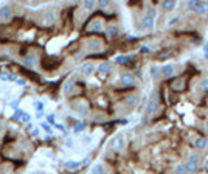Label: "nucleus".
<instances>
[{
  "label": "nucleus",
  "instance_id": "nucleus-1",
  "mask_svg": "<svg viewBox=\"0 0 208 174\" xmlns=\"http://www.w3.org/2000/svg\"><path fill=\"white\" fill-rule=\"evenodd\" d=\"M154 20H155V9H149L141 19L140 28L141 30H151L154 26Z\"/></svg>",
  "mask_w": 208,
  "mask_h": 174
},
{
  "label": "nucleus",
  "instance_id": "nucleus-2",
  "mask_svg": "<svg viewBox=\"0 0 208 174\" xmlns=\"http://www.w3.org/2000/svg\"><path fill=\"white\" fill-rule=\"evenodd\" d=\"M185 166H186L188 174H190V172H196L197 168H199V154H197V152H193V154L190 155V159H188V162L185 163Z\"/></svg>",
  "mask_w": 208,
  "mask_h": 174
},
{
  "label": "nucleus",
  "instance_id": "nucleus-3",
  "mask_svg": "<svg viewBox=\"0 0 208 174\" xmlns=\"http://www.w3.org/2000/svg\"><path fill=\"white\" fill-rule=\"evenodd\" d=\"M126 145V138L123 135H116L115 138L110 140V148H113L115 151H121Z\"/></svg>",
  "mask_w": 208,
  "mask_h": 174
},
{
  "label": "nucleus",
  "instance_id": "nucleus-4",
  "mask_svg": "<svg viewBox=\"0 0 208 174\" xmlns=\"http://www.w3.org/2000/svg\"><path fill=\"white\" fill-rule=\"evenodd\" d=\"M174 73H176V65L174 64H163L160 67V75H163L166 78L174 76Z\"/></svg>",
  "mask_w": 208,
  "mask_h": 174
},
{
  "label": "nucleus",
  "instance_id": "nucleus-5",
  "mask_svg": "<svg viewBox=\"0 0 208 174\" xmlns=\"http://www.w3.org/2000/svg\"><path fill=\"white\" fill-rule=\"evenodd\" d=\"M101 47H102V44H101V41L98 37L89 39V42H87V50L89 51H98V50H101Z\"/></svg>",
  "mask_w": 208,
  "mask_h": 174
},
{
  "label": "nucleus",
  "instance_id": "nucleus-6",
  "mask_svg": "<svg viewBox=\"0 0 208 174\" xmlns=\"http://www.w3.org/2000/svg\"><path fill=\"white\" fill-rule=\"evenodd\" d=\"M102 26H104L102 20L96 17V19H93L92 22L89 23V26H87V30H89V31H95V33H96V31H101V30H102Z\"/></svg>",
  "mask_w": 208,
  "mask_h": 174
},
{
  "label": "nucleus",
  "instance_id": "nucleus-7",
  "mask_svg": "<svg viewBox=\"0 0 208 174\" xmlns=\"http://www.w3.org/2000/svg\"><path fill=\"white\" fill-rule=\"evenodd\" d=\"M112 72V64H109V62H101L99 65H98V73L101 75V76H106V75H109Z\"/></svg>",
  "mask_w": 208,
  "mask_h": 174
},
{
  "label": "nucleus",
  "instance_id": "nucleus-8",
  "mask_svg": "<svg viewBox=\"0 0 208 174\" xmlns=\"http://www.w3.org/2000/svg\"><path fill=\"white\" fill-rule=\"evenodd\" d=\"M93 72H95V65H93L92 62H84V64L81 65V73H82V75L90 76Z\"/></svg>",
  "mask_w": 208,
  "mask_h": 174
},
{
  "label": "nucleus",
  "instance_id": "nucleus-9",
  "mask_svg": "<svg viewBox=\"0 0 208 174\" xmlns=\"http://www.w3.org/2000/svg\"><path fill=\"white\" fill-rule=\"evenodd\" d=\"M157 109H159V101H157V98H151L149 103H148V106H146V114L151 115V114H154Z\"/></svg>",
  "mask_w": 208,
  "mask_h": 174
},
{
  "label": "nucleus",
  "instance_id": "nucleus-10",
  "mask_svg": "<svg viewBox=\"0 0 208 174\" xmlns=\"http://www.w3.org/2000/svg\"><path fill=\"white\" fill-rule=\"evenodd\" d=\"M11 14H12L11 6H8V5H3L2 8H0V19H2V20H6V19H9V17H11Z\"/></svg>",
  "mask_w": 208,
  "mask_h": 174
},
{
  "label": "nucleus",
  "instance_id": "nucleus-11",
  "mask_svg": "<svg viewBox=\"0 0 208 174\" xmlns=\"http://www.w3.org/2000/svg\"><path fill=\"white\" fill-rule=\"evenodd\" d=\"M134 81H135V78H134L132 73H124V75L121 76V84H123V86H132Z\"/></svg>",
  "mask_w": 208,
  "mask_h": 174
},
{
  "label": "nucleus",
  "instance_id": "nucleus-12",
  "mask_svg": "<svg viewBox=\"0 0 208 174\" xmlns=\"http://www.w3.org/2000/svg\"><path fill=\"white\" fill-rule=\"evenodd\" d=\"M206 9H208V3H206V2H197L193 11L196 12V14H203Z\"/></svg>",
  "mask_w": 208,
  "mask_h": 174
},
{
  "label": "nucleus",
  "instance_id": "nucleus-13",
  "mask_svg": "<svg viewBox=\"0 0 208 174\" xmlns=\"http://www.w3.org/2000/svg\"><path fill=\"white\" fill-rule=\"evenodd\" d=\"M194 146H196L197 149H205L208 146V140L205 137H197L196 140H194Z\"/></svg>",
  "mask_w": 208,
  "mask_h": 174
},
{
  "label": "nucleus",
  "instance_id": "nucleus-14",
  "mask_svg": "<svg viewBox=\"0 0 208 174\" xmlns=\"http://www.w3.org/2000/svg\"><path fill=\"white\" fill-rule=\"evenodd\" d=\"M22 62H23L25 67H34L36 65V58L33 55H25L23 59H22Z\"/></svg>",
  "mask_w": 208,
  "mask_h": 174
},
{
  "label": "nucleus",
  "instance_id": "nucleus-15",
  "mask_svg": "<svg viewBox=\"0 0 208 174\" xmlns=\"http://www.w3.org/2000/svg\"><path fill=\"white\" fill-rule=\"evenodd\" d=\"M162 6H163L165 11H173V9L177 6V2H174V0H169V2H163Z\"/></svg>",
  "mask_w": 208,
  "mask_h": 174
},
{
  "label": "nucleus",
  "instance_id": "nucleus-16",
  "mask_svg": "<svg viewBox=\"0 0 208 174\" xmlns=\"http://www.w3.org/2000/svg\"><path fill=\"white\" fill-rule=\"evenodd\" d=\"M104 172V166L102 163H95L92 166V169H90V174H102Z\"/></svg>",
  "mask_w": 208,
  "mask_h": 174
},
{
  "label": "nucleus",
  "instance_id": "nucleus-17",
  "mask_svg": "<svg viewBox=\"0 0 208 174\" xmlns=\"http://www.w3.org/2000/svg\"><path fill=\"white\" fill-rule=\"evenodd\" d=\"M116 33H118V26L116 25H109L107 26V37H115L116 36Z\"/></svg>",
  "mask_w": 208,
  "mask_h": 174
},
{
  "label": "nucleus",
  "instance_id": "nucleus-18",
  "mask_svg": "<svg viewBox=\"0 0 208 174\" xmlns=\"http://www.w3.org/2000/svg\"><path fill=\"white\" fill-rule=\"evenodd\" d=\"M79 166H81V162H76V160H69L65 163V168H69V169H78Z\"/></svg>",
  "mask_w": 208,
  "mask_h": 174
},
{
  "label": "nucleus",
  "instance_id": "nucleus-19",
  "mask_svg": "<svg viewBox=\"0 0 208 174\" xmlns=\"http://www.w3.org/2000/svg\"><path fill=\"white\" fill-rule=\"evenodd\" d=\"M176 174H188L185 163H177L176 165Z\"/></svg>",
  "mask_w": 208,
  "mask_h": 174
},
{
  "label": "nucleus",
  "instance_id": "nucleus-20",
  "mask_svg": "<svg viewBox=\"0 0 208 174\" xmlns=\"http://www.w3.org/2000/svg\"><path fill=\"white\" fill-rule=\"evenodd\" d=\"M149 72H151V76H152V78H159V76H160V67L152 65Z\"/></svg>",
  "mask_w": 208,
  "mask_h": 174
},
{
  "label": "nucleus",
  "instance_id": "nucleus-21",
  "mask_svg": "<svg viewBox=\"0 0 208 174\" xmlns=\"http://www.w3.org/2000/svg\"><path fill=\"white\" fill-rule=\"evenodd\" d=\"M82 6L86 9H93L96 6V2H92V0H87V2H82Z\"/></svg>",
  "mask_w": 208,
  "mask_h": 174
},
{
  "label": "nucleus",
  "instance_id": "nucleus-22",
  "mask_svg": "<svg viewBox=\"0 0 208 174\" xmlns=\"http://www.w3.org/2000/svg\"><path fill=\"white\" fill-rule=\"evenodd\" d=\"M33 106H34L36 112H44V103H42V101H34Z\"/></svg>",
  "mask_w": 208,
  "mask_h": 174
},
{
  "label": "nucleus",
  "instance_id": "nucleus-23",
  "mask_svg": "<svg viewBox=\"0 0 208 174\" xmlns=\"http://www.w3.org/2000/svg\"><path fill=\"white\" fill-rule=\"evenodd\" d=\"M72 87H73V79H70V81H67V83H65V86H64V92L69 93V92L72 90Z\"/></svg>",
  "mask_w": 208,
  "mask_h": 174
},
{
  "label": "nucleus",
  "instance_id": "nucleus-24",
  "mask_svg": "<svg viewBox=\"0 0 208 174\" xmlns=\"http://www.w3.org/2000/svg\"><path fill=\"white\" fill-rule=\"evenodd\" d=\"M126 101H127V104H135V101H137V95H129L127 98H126Z\"/></svg>",
  "mask_w": 208,
  "mask_h": 174
},
{
  "label": "nucleus",
  "instance_id": "nucleus-25",
  "mask_svg": "<svg viewBox=\"0 0 208 174\" xmlns=\"http://www.w3.org/2000/svg\"><path fill=\"white\" fill-rule=\"evenodd\" d=\"M84 128H86L84 123H78V125L73 128V132H81V131H84Z\"/></svg>",
  "mask_w": 208,
  "mask_h": 174
},
{
  "label": "nucleus",
  "instance_id": "nucleus-26",
  "mask_svg": "<svg viewBox=\"0 0 208 174\" xmlns=\"http://www.w3.org/2000/svg\"><path fill=\"white\" fill-rule=\"evenodd\" d=\"M20 120H22L23 123H30V120H31V117H30V115H28L27 112H23V114H22V117H20Z\"/></svg>",
  "mask_w": 208,
  "mask_h": 174
},
{
  "label": "nucleus",
  "instance_id": "nucleus-27",
  "mask_svg": "<svg viewBox=\"0 0 208 174\" xmlns=\"http://www.w3.org/2000/svg\"><path fill=\"white\" fill-rule=\"evenodd\" d=\"M196 3H197V0H190V2H186V8L188 9H194Z\"/></svg>",
  "mask_w": 208,
  "mask_h": 174
},
{
  "label": "nucleus",
  "instance_id": "nucleus-28",
  "mask_svg": "<svg viewBox=\"0 0 208 174\" xmlns=\"http://www.w3.org/2000/svg\"><path fill=\"white\" fill-rule=\"evenodd\" d=\"M202 89H203L205 92H208V76L202 79Z\"/></svg>",
  "mask_w": 208,
  "mask_h": 174
},
{
  "label": "nucleus",
  "instance_id": "nucleus-29",
  "mask_svg": "<svg viewBox=\"0 0 208 174\" xmlns=\"http://www.w3.org/2000/svg\"><path fill=\"white\" fill-rule=\"evenodd\" d=\"M22 114H23V111H20V109H17V111L14 112V115H12V118H14V120H20V117H22Z\"/></svg>",
  "mask_w": 208,
  "mask_h": 174
},
{
  "label": "nucleus",
  "instance_id": "nucleus-30",
  "mask_svg": "<svg viewBox=\"0 0 208 174\" xmlns=\"http://www.w3.org/2000/svg\"><path fill=\"white\" fill-rule=\"evenodd\" d=\"M129 61V58H126V56H118V58H115V62H127Z\"/></svg>",
  "mask_w": 208,
  "mask_h": 174
},
{
  "label": "nucleus",
  "instance_id": "nucleus-31",
  "mask_svg": "<svg viewBox=\"0 0 208 174\" xmlns=\"http://www.w3.org/2000/svg\"><path fill=\"white\" fill-rule=\"evenodd\" d=\"M9 106H11L12 109H16V111H17V107H19V100H14V101H11V103H9Z\"/></svg>",
  "mask_w": 208,
  "mask_h": 174
},
{
  "label": "nucleus",
  "instance_id": "nucleus-32",
  "mask_svg": "<svg viewBox=\"0 0 208 174\" xmlns=\"http://www.w3.org/2000/svg\"><path fill=\"white\" fill-rule=\"evenodd\" d=\"M99 8H107L109 6V2H106V0H102V2H98Z\"/></svg>",
  "mask_w": 208,
  "mask_h": 174
},
{
  "label": "nucleus",
  "instance_id": "nucleus-33",
  "mask_svg": "<svg viewBox=\"0 0 208 174\" xmlns=\"http://www.w3.org/2000/svg\"><path fill=\"white\" fill-rule=\"evenodd\" d=\"M182 86H183V83H182V81H176V83L173 84V89L177 90V87H182Z\"/></svg>",
  "mask_w": 208,
  "mask_h": 174
},
{
  "label": "nucleus",
  "instance_id": "nucleus-34",
  "mask_svg": "<svg viewBox=\"0 0 208 174\" xmlns=\"http://www.w3.org/2000/svg\"><path fill=\"white\" fill-rule=\"evenodd\" d=\"M41 126H42V128H44L47 132H51V128H50V125H48V123H42Z\"/></svg>",
  "mask_w": 208,
  "mask_h": 174
},
{
  "label": "nucleus",
  "instance_id": "nucleus-35",
  "mask_svg": "<svg viewBox=\"0 0 208 174\" xmlns=\"http://www.w3.org/2000/svg\"><path fill=\"white\" fill-rule=\"evenodd\" d=\"M19 86H25V84H27V81H25V79H22V78H17V81H16Z\"/></svg>",
  "mask_w": 208,
  "mask_h": 174
},
{
  "label": "nucleus",
  "instance_id": "nucleus-36",
  "mask_svg": "<svg viewBox=\"0 0 208 174\" xmlns=\"http://www.w3.org/2000/svg\"><path fill=\"white\" fill-rule=\"evenodd\" d=\"M47 121H48V123H55V117H53V115H48V117H47Z\"/></svg>",
  "mask_w": 208,
  "mask_h": 174
},
{
  "label": "nucleus",
  "instance_id": "nucleus-37",
  "mask_svg": "<svg viewBox=\"0 0 208 174\" xmlns=\"http://www.w3.org/2000/svg\"><path fill=\"white\" fill-rule=\"evenodd\" d=\"M25 129H27V131H31V129H33V125H31V121L25 125Z\"/></svg>",
  "mask_w": 208,
  "mask_h": 174
},
{
  "label": "nucleus",
  "instance_id": "nucleus-38",
  "mask_svg": "<svg viewBox=\"0 0 208 174\" xmlns=\"http://www.w3.org/2000/svg\"><path fill=\"white\" fill-rule=\"evenodd\" d=\"M65 145L69 146V148H72V146H73V140H70V138H69V140H65Z\"/></svg>",
  "mask_w": 208,
  "mask_h": 174
},
{
  "label": "nucleus",
  "instance_id": "nucleus-39",
  "mask_svg": "<svg viewBox=\"0 0 208 174\" xmlns=\"http://www.w3.org/2000/svg\"><path fill=\"white\" fill-rule=\"evenodd\" d=\"M203 48H205V55H206V58H208V44H205Z\"/></svg>",
  "mask_w": 208,
  "mask_h": 174
},
{
  "label": "nucleus",
  "instance_id": "nucleus-40",
  "mask_svg": "<svg viewBox=\"0 0 208 174\" xmlns=\"http://www.w3.org/2000/svg\"><path fill=\"white\" fill-rule=\"evenodd\" d=\"M31 134H33V135H39V129H33Z\"/></svg>",
  "mask_w": 208,
  "mask_h": 174
},
{
  "label": "nucleus",
  "instance_id": "nucleus-41",
  "mask_svg": "<svg viewBox=\"0 0 208 174\" xmlns=\"http://www.w3.org/2000/svg\"><path fill=\"white\" fill-rule=\"evenodd\" d=\"M42 115H44V112H36V117H37V118H41Z\"/></svg>",
  "mask_w": 208,
  "mask_h": 174
},
{
  "label": "nucleus",
  "instance_id": "nucleus-42",
  "mask_svg": "<svg viewBox=\"0 0 208 174\" xmlns=\"http://www.w3.org/2000/svg\"><path fill=\"white\" fill-rule=\"evenodd\" d=\"M2 128H3V126H2V123H0V131H2Z\"/></svg>",
  "mask_w": 208,
  "mask_h": 174
},
{
  "label": "nucleus",
  "instance_id": "nucleus-43",
  "mask_svg": "<svg viewBox=\"0 0 208 174\" xmlns=\"http://www.w3.org/2000/svg\"><path fill=\"white\" fill-rule=\"evenodd\" d=\"M206 126H208V123H206Z\"/></svg>",
  "mask_w": 208,
  "mask_h": 174
}]
</instances>
